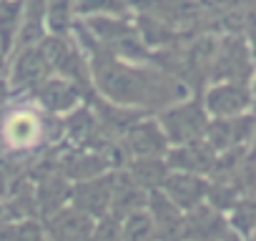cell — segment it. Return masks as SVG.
I'll list each match as a JSON object with an SVG mask.
<instances>
[{
  "label": "cell",
  "mask_w": 256,
  "mask_h": 241,
  "mask_svg": "<svg viewBox=\"0 0 256 241\" xmlns=\"http://www.w3.org/2000/svg\"><path fill=\"white\" fill-rule=\"evenodd\" d=\"M40 134V120L33 116V113H16L8 118V124H6V138L8 144H13L16 148H28L33 146V141L38 138Z\"/></svg>",
  "instance_id": "cell-1"
},
{
  "label": "cell",
  "mask_w": 256,
  "mask_h": 241,
  "mask_svg": "<svg viewBox=\"0 0 256 241\" xmlns=\"http://www.w3.org/2000/svg\"><path fill=\"white\" fill-rule=\"evenodd\" d=\"M246 103H248V93L241 88H234V86H221L208 93V108L218 116L238 113Z\"/></svg>",
  "instance_id": "cell-2"
},
{
  "label": "cell",
  "mask_w": 256,
  "mask_h": 241,
  "mask_svg": "<svg viewBox=\"0 0 256 241\" xmlns=\"http://www.w3.org/2000/svg\"><path fill=\"white\" fill-rule=\"evenodd\" d=\"M214 226H218V218H216V214L211 211V208H204V206H198L196 204V211H194V216L186 221V236L188 238H194V241H216L221 234H218V228H214Z\"/></svg>",
  "instance_id": "cell-3"
},
{
  "label": "cell",
  "mask_w": 256,
  "mask_h": 241,
  "mask_svg": "<svg viewBox=\"0 0 256 241\" xmlns=\"http://www.w3.org/2000/svg\"><path fill=\"white\" fill-rule=\"evenodd\" d=\"M166 184H168V194H171L168 201L176 206H184V208H194L204 194V184L196 181L194 176H174Z\"/></svg>",
  "instance_id": "cell-4"
},
{
  "label": "cell",
  "mask_w": 256,
  "mask_h": 241,
  "mask_svg": "<svg viewBox=\"0 0 256 241\" xmlns=\"http://www.w3.org/2000/svg\"><path fill=\"white\" fill-rule=\"evenodd\" d=\"M156 224L146 214H128V221L123 226V241H154L156 238Z\"/></svg>",
  "instance_id": "cell-5"
},
{
  "label": "cell",
  "mask_w": 256,
  "mask_h": 241,
  "mask_svg": "<svg viewBox=\"0 0 256 241\" xmlns=\"http://www.w3.org/2000/svg\"><path fill=\"white\" fill-rule=\"evenodd\" d=\"M90 231V221L78 214V211H68V214H60L58 216V238L60 241H76V238H86Z\"/></svg>",
  "instance_id": "cell-6"
},
{
  "label": "cell",
  "mask_w": 256,
  "mask_h": 241,
  "mask_svg": "<svg viewBox=\"0 0 256 241\" xmlns=\"http://www.w3.org/2000/svg\"><path fill=\"white\" fill-rule=\"evenodd\" d=\"M76 93L68 83H50L46 90H43V100L48 103V108H68L73 103Z\"/></svg>",
  "instance_id": "cell-7"
}]
</instances>
